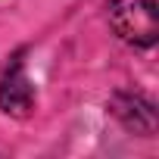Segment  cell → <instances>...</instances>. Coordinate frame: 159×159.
Here are the masks:
<instances>
[{
  "instance_id": "obj_2",
  "label": "cell",
  "mask_w": 159,
  "mask_h": 159,
  "mask_svg": "<svg viewBox=\"0 0 159 159\" xmlns=\"http://www.w3.org/2000/svg\"><path fill=\"white\" fill-rule=\"evenodd\" d=\"M34 103V88L28 81V72L22 62V53L13 56V62L7 66L3 78H0V109L13 112V116H25Z\"/></svg>"
},
{
  "instance_id": "obj_1",
  "label": "cell",
  "mask_w": 159,
  "mask_h": 159,
  "mask_svg": "<svg viewBox=\"0 0 159 159\" xmlns=\"http://www.w3.org/2000/svg\"><path fill=\"white\" fill-rule=\"evenodd\" d=\"M109 22L116 34L134 47H153L159 34V7L156 0H109Z\"/></svg>"
}]
</instances>
